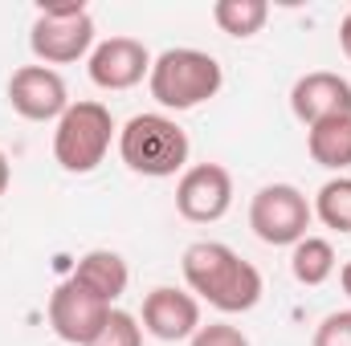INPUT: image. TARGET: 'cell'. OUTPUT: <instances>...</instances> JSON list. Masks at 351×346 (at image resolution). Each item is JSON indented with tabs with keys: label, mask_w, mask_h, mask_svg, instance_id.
Wrapping results in <instances>:
<instances>
[{
	"label": "cell",
	"mask_w": 351,
	"mask_h": 346,
	"mask_svg": "<svg viewBox=\"0 0 351 346\" xmlns=\"http://www.w3.org/2000/svg\"><path fill=\"white\" fill-rule=\"evenodd\" d=\"M184 281L196 302H208L221 314H250L262 302V273L258 265L233 253L221 241H196L184 249Z\"/></svg>",
	"instance_id": "obj_1"
},
{
	"label": "cell",
	"mask_w": 351,
	"mask_h": 346,
	"mask_svg": "<svg viewBox=\"0 0 351 346\" xmlns=\"http://www.w3.org/2000/svg\"><path fill=\"white\" fill-rule=\"evenodd\" d=\"M188 135L168 114H135L119 131V159L135 175L147 179H168V175L188 172Z\"/></svg>",
	"instance_id": "obj_2"
},
{
	"label": "cell",
	"mask_w": 351,
	"mask_h": 346,
	"mask_svg": "<svg viewBox=\"0 0 351 346\" xmlns=\"http://www.w3.org/2000/svg\"><path fill=\"white\" fill-rule=\"evenodd\" d=\"M225 86V70L204 49H164L152 62L147 90L164 110H192L213 102Z\"/></svg>",
	"instance_id": "obj_3"
},
{
	"label": "cell",
	"mask_w": 351,
	"mask_h": 346,
	"mask_svg": "<svg viewBox=\"0 0 351 346\" xmlns=\"http://www.w3.org/2000/svg\"><path fill=\"white\" fill-rule=\"evenodd\" d=\"M114 118L102 102H70V110L58 118L53 131V159L70 175H90L110 151Z\"/></svg>",
	"instance_id": "obj_4"
},
{
	"label": "cell",
	"mask_w": 351,
	"mask_h": 346,
	"mask_svg": "<svg viewBox=\"0 0 351 346\" xmlns=\"http://www.w3.org/2000/svg\"><path fill=\"white\" fill-rule=\"evenodd\" d=\"M29 49L41 66H70L94 49V16L82 0L66 4H41L33 29H29Z\"/></svg>",
	"instance_id": "obj_5"
},
{
	"label": "cell",
	"mask_w": 351,
	"mask_h": 346,
	"mask_svg": "<svg viewBox=\"0 0 351 346\" xmlns=\"http://www.w3.org/2000/svg\"><path fill=\"white\" fill-rule=\"evenodd\" d=\"M315 220V208L311 200L294 187V183H265L262 191L250 200V228L262 245H274V249H294L302 237H311Z\"/></svg>",
	"instance_id": "obj_6"
},
{
	"label": "cell",
	"mask_w": 351,
	"mask_h": 346,
	"mask_svg": "<svg viewBox=\"0 0 351 346\" xmlns=\"http://www.w3.org/2000/svg\"><path fill=\"white\" fill-rule=\"evenodd\" d=\"M114 306H106L98 293H90L78 277H66L53 293H49V326L62 343L70 346H90L94 334L106 326Z\"/></svg>",
	"instance_id": "obj_7"
},
{
	"label": "cell",
	"mask_w": 351,
	"mask_h": 346,
	"mask_svg": "<svg viewBox=\"0 0 351 346\" xmlns=\"http://www.w3.org/2000/svg\"><path fill=\"white\" fill-rule=\"evenodd\" d=\"M233 208V175L221 163H196L176 183V212L192 224H217Z\"/></svg>",
	"instance_id": "obj_8"
},
{
	"label": "cell",
	"mask_w": 351,
	"mask_h": 346,
	"mask_svg": "<svg viewBox=\"0 0 351 346\" xmlns=\"http://www.w3.org/2000/svg\"><path fill=\"white\" fill-rule=\"evenodd\" d=\"M8 106L29 122H58L70 110L66 78L49 66H21L8 78Z\"/></svg>",
	"instance_id": "obj_9"
},
{
	"label": "cell",
	"mask_w": 351,
	"mask_h": 346,
	"mask_svg": "<svg viewBox=\"0 0 351 346\" xmlns=\"http://www.w3.org/2000/svg\"><path fill=\"white\" fill-rule=\"evenodd\" d=\"M152 53L135 37H106L90 49V82L98 90H131L152 74Z\"/></svg>",
	"instance_id": "obj_10"
},
{
	"label": "cell",
	"mask_w": 351,
	"mask_h": 346,
	"mask_svg": "<svg viewBox=\"0 0 351 346\" xmlns=\"http://www.w3.org/2000/svg\"><path fill=\"white\" fill-rule=\"evenodd\" d=\"M143 330L160 343H184L200 330V302L188 289L156 285L143 297Z\"/></svg>",
	"instance_id": "obj_11"
},
{
	"label": "cell",
	"mask_w": 351,
	"mask_h": 346,
	"mask_svg": "<svg viewBox=\"0 0 351 346\" xmlns=\"http://www.w3.org/2000/svg\"><path fill=\"white\" fill-rule=\"evenodd\" d=\"M290 110L306 127L327 122V118H351V82L331 70L302 74L290 90Z\"/></svg>",
	"instance_id": "obj_12"
},
{
	"label": "cell",
	"mask_w": 351,
	"mask_h": 346,
	"mask_svg": "<svg viewBox=\"0 0 351 346\" xmlns=\"http://www.w3.org/2000/svg\"><path fill=\"white\" fill-rule=\"evenodd\" d=\"M70 277H78L90 293H98L106 306H114L127 293V285H131V269H127V261L119 257L114 249H90L86 257H78Z\"/></svg>",
	"instance_id": "obj_13"
},
{
	"label": "cell",
	"mask_w": 351,
	"mask_h": 346,
	"mask_svg": "<svg viewBox=\"0 0 351 346\" xmlns=\"http://www.w3.org/2000/svg\"><path fill=\"white\" fill-rule=\"evenodd\" d=\"M306 151L319 168L343 175L351 168V118H327L306 127Z\"/></svg>",
	"instance_id": "obj_14"
},
{
	"label": "cell",
	"mask_w": 351,
	"mask_h": 346,
	"mask_svg": "<svg viewBox=\"0 0 351 346\" xmlns=\"http://www.w3.org/2000/svg\"><path fill=\"white\" fill-rule=\"evenodd\" d=\"M290 273L298 285H323L335 273V245L323 237H302L290 249Z\"/></svg>",
	"instance_id": "obj_15"
},
{
	"label": "cell",
	"mask_w": 351,
	"mask_h": 346,
	"mask_svg": "<svg viewBox=\"0 0 351 346\" xmlns=\"http://www.w3.org/2000/svg\"><path fill=\"white\" fill-rule=\"evenodd\" d=\"M213 21H217L221 33L245 41V37H254V33L265 29L269 4H265V0H217V4H213Z\"/></svg>",
	"instance_id": "obj_16"
},
{
	"label": "cell",
	"mask_w": 351,
	"mask_h": 346,
	"mask_svg": "<svg viewBox=\"0 0 351 346\" xmlns=\"http://www.w3.org/2000/svg\"><path fill=\"white\" fill-rule=\"evenodd\" d=\"M315 216L335 232H351V175H335L319 187Z\"/></svg>",
	"instance_id": "obj_17"
},
{
	"label": "cell",
	"mask_w": 351,
	"mask_h": 346,
	"mask_svg": "<svg viewBox=\"0 0 351 346\" xmlns=\"http://www.w3.org/2000/svg\"><path fill=\"white\" fill-rule=\"evenodd\" d=\"M90 346H143V326H139L135 314H127V310H110L106 326L94 334V343Z\"/></svg>",
	"instance_id": "obj_18"
},
{
	"label": "cell",
	"mask_w": 351,
	"mask_h": 346,
	"mask_svg": "<svg viewBox=\"0 0 351 346\" xmlns=\"http://www.w3.org/2000/svg\"><path fill=\"white\" fill-rule=\"evenodd\" d=\"M311 346H351V310H335L315 326Z\"/></svg>",
	"instance_id": "obj_19"
},
{
	"label": "cell",
	"mask_w": 351,
	"mask_h": 346,
	"mask_svg": "<svg viewBox=\"0 0 351 346\" xmlns=\"http://www.w3.org/2000/svg\"><path fill=\"white\" fill-rule=\"evenodd\" d=\"M188 343L192 346H250V338H245L237 326H229V322H208V326H200Z\"/></svg>",
	"instance_id": "obj_20"
},
{
	"label": "cell",
	"mask_w": 351,
	"mask_h": 346,
	"mask_svg": "<svg viewBox=\"0 0 351 346\" xmlns=\"http://www.w3.org/2000/svg\"><path fill=\"white\" fill-rule=\"evenodd\" d=\"M339 45H343V53L351 57V12L339 21Z\"/></svg>",
	"instance_id": "obj_21"
},
{
	"label": "cell",
	"mask_w": 351,
	"mask_h": 346,
	"mask_svg": "<svg viewBox=\"0 0 351 346\" xmlns=\"http://www.w3.org/2000/svg\"><path fill=\"white\" fill-rule=\"evenodd\" d=\"M8 179H12V172H8V155L0 151V196L8 191Z\"/></svg>",
	"instance_id": "obj_22"
},
{
	"label": "cell",
	"mask_w": 351,
	"mask_h": 346,
	"mask_svg": "<svg viewBox=\"0 0 351 346\" xmlns=\"http://www.w3.org/2000/svg\"><path fill=\"white\" fill-rule=\"evenodd\" d=\"M339 285H343V293L351 297V261L343 265V269H339Z\"/></svg>",
	"instance_id": "obj_23"
}]
</instances>
